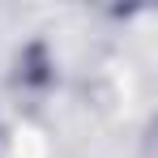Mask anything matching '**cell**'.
<instances>
[{
    "label": "cell",
    "mask_w": 158,
    "mask_h": 158,
    "mask_svg": "<svg viewBox=\"0 0 158 158\" xmlns=\"http://www.w3.org/2000/svg\"><path fill=\"white\" fill-rule=\"evenodd\" d=\"M0 150H4V128H0Z\"/></svg>",
    "instance_id": "2"
},
{
    "label": "cell",
    "mask_w": 158,
    "mask_h": 158,
    "mask_svg": "<svg viewBox=\"0 0 158 158\" xmlns=\"http://www.w3.org/2000/svg\"><path fill=\"white\" fill-rule=\"evenodd\" d=\"M56 81H60V69H56L52 47L43 39H30L13 60V90H22L30 98H43V94L56 90Z\"/></svg>",
    "instance_id": "1"
}]
</instances>
